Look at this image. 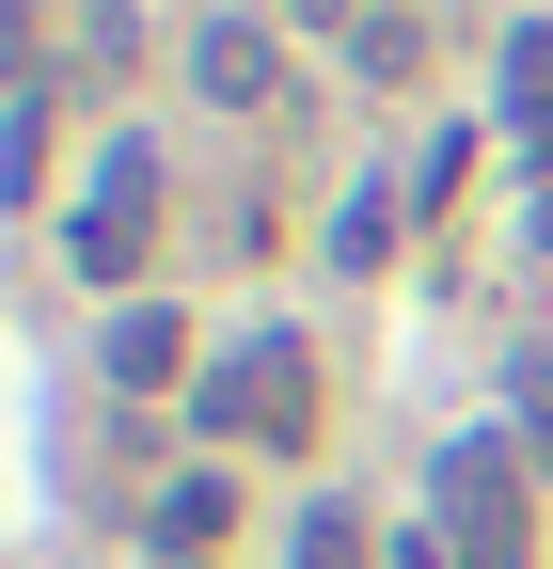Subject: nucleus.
Wrapping results in <instances>:
<instances>
[{
  "label": "nucleus",
  "instance_id": "obj_1",
  "mask_svg": "<svg viewBox=\"0 0 553 569\" xmlns=\"http://www.w3.org/2000/svg\"><path fill=\"white\" fill-rule=\"evenodd\" d=\"M428 538L459 569H537V490H522V443H506V427H474V443L428 459Z\"/></svg>",
  "mask_w": 553,
  "mask_h": 569
},
{
  "label": "nucleus",
  "instance_id": "obj_2",
  "mask_svg": "<svg viewBox=\"0 0 553 569\" xmlns=\"http://www.w3.org/2000/svg\"><path fill=\"white\" fill-rule=\"evenodd\" d=\"M190 427H205V443H316V365H301V332H238L222 365L190 380Z\"/></svg>",
  "mask_w": 553,
  "mask_h": 569
},
{
  "label": "nucleus",
  "instance_id": "obj_3",
  "mask_svg": "<svg viewBox=\"0 0 553 569\" xmlns=\"http://www.w3.org/2000/svg\"><path fill=\"white\" fill-rule=\"evenodd\" d=\"M143 222H159V159H143V142H111V159H95V190H80V238H63V253H80L95 284H127Z\"/></svg>",
  "mask_w": 553,
  "mask_h": 569
},
{
  "label": "nucleus",
  "instance_id": "obj_4",
  "mask_svg": "<svg viewBox=\"0 0 553 569\" xmlns=\"http://www.w3.org/2000/svg\"><path fill=\"white\" fill-rule=\"evenodd\" d=\"M190 80L222 96V111H253L269 80H285V63H269V32H253V17H205V32H190Z\"/></svg>",
  "mask_w": 553,
  "mask_h": 569
},
{
  "label": "nucleus",
  "instance_id": "obj_5",
  "mask_svg": "<svg viewBox=\"0 0 553 569\" xmlns=\"http://www.w3.org/2000/svg\"><path fill=\"white\" fill-rule=\"evenodd\" d=\"M285 569H395V522H364V507H301V522H285Z\"/></svg>",
  "mask_w": 553,
  "mask_h": 569
},
{
  "label": "nucleus",
  "instance_id": "obj_6",
  "mask_svg": "<svg viewBox=\"0 0 553 569\" xmlns=\"http://www.w3.org/2000/svg\"><path fill=\"white\" fill-rule=\"evenodd\" d=\"M174 365H190V348H174V317H159V301H127V317H111V396H159Z\"/></svg>",
  "mask_w": 553,
  "mask_h": 569
},
{
  "label": "nucleus",
  "instance_id": "obj_7",
  "mask_svg": "<svg viewBox=\"0 0 553 569\" xmlns=\"http://www.w3.org/2000/svg\"><path fill=\"white\" fill-rule=\"evenodd\" d=\"M222 522H238V475H174L143 538H159V553H205V538H222Z\"/></svg>",
  "mask_w": 553,
  "mask_h": 569
},
{
  "label": "nucleus",
  "instance_id": "obj_8",
  "mask_svg": "<svg viewBox=\"0 0 553 569\" xmlns=\"http://www.w3.org/2000/svg\"><path fill=\"white\" fill-rule=\"evenodd\" d=\"M506 443L553 459V348H522V365H506Z\"/></svg>",
  "mask_w": 553,
  "mask_h": 569
},
{
  "label": "nucleus",
  "instance_id": "obj_9",
  "mask_svg": "<svg viewBox=\"0 0 553 569\" xmlns=\"http://www.w3.org/2000/svg\"><path fill=\"white\" fill-rule=\"evenodd\" d=\"M349 63H364V80H411V63H428V32H411V17H364Z\"/></svg>",
  "mask_w": 553,
  "mask_h": 569
},
{
  "label": "nucleus",
  "instance_id": "obj_10",
  "mask_svg": "<svg viewBox=\"0 0 553 569\" xmlns=\"http://www.w3.org/2000/svg\"><path fill=\"white\" fill-rule=\"evenodd\" d=\"M395 569H459V553H443V538H428V522H395Z\"/></svg>",
  "mask_w": 553,
  "mask_h": 569
}]
</instances>
